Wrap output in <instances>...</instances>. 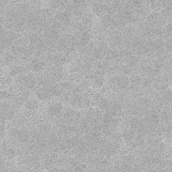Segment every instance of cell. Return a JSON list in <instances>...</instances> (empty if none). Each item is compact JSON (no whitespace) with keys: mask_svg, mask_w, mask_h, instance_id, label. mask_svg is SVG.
<instances>
[{"mask_svg":"<svg viewBox=\"0 0 172 172\" xmlns=\"http://www.w3.org/2000/svg\"><path fill=\"white\" fill-rule=\"evenodd\" d=\"M1 120H4L12 119L15 115L14 108L9 103H1Z\"/></svg>","mask_w":172,"mask_h":172,"instance_id":"6da1fadb","label":"cell"},{"mask_svg":"<svg viewBox=\"0 0 172 172\" xmlns=\"http://www.w3.org/2000/svg\"><path fill=\"white\" fill-rule=\"evenodd\" d=\"M44 66V64L42 63H40L38 65H36L34 67V69L36 71H39L42 69V67Z\"/></svg>","mask_w":172,"mask_h":172,"instance_id":"30bf717a","label":"cell"},{"mask_svg":"<svg viewBox=\"0 0 172 172\" xmlns=\"http://www.w3.org/2000/svg\"><path fill=\"white\" fill-rule=\"evenodd\" d=\"M24 99L22 97H18L16 98L13 102V105H12L13 107H18L23 104L24 101Z\"/></svg>","mask_w":172,"mask_h":172,"instance_id":"52a82bcc","label":"cell"},{"mask_svg":"<svg viewBox=\"0 0 172 172\" xmlns=\"http://www.w3.org/2000/svg\"><path fill=\"white\" fill-rule=\"evenodd\" d=\"M7 154L8 158L10 159H12L14 157L15 155V150L13 148H10L7 151Z\"/></svg>","mask_w":172,"mask_h":172,"instance_id":"9c48e42d","label":"cell"},{"mask_svg":"<svg viewBox=\"0 0 172 172\" xmlns=\"http://www.w3.org/2000/svg\"><path fill=\"white\" fill-rule=\"evenodd\" d=\"M62 109V104L56 102L51 105L49 108L48 114L52 117H56L61 112Z\"/></svg>","mask_w":172,"mask_h":172,"instance_id":"3957f363","label":"cell"},{"mask_svg":"<svg viewBox=\"0 0 172 172\" xmlns=\"http://www.w3.org/2000/svg\"><path fill=\"white\" fill-rule=\"evenodd\" d=\"M24 105L25 108L29 110H35L38 108L39 104L36 100H29L25 102Z\"/></svg>","mask_w":172,"mask_h":172,"instance_id":"5b68a950","label":"cell"},{"mask_svg":"<svg viewBox=\"0 0 172 172\" xmlns=\"http://www.w3.org/2000/svg\"><path fill=\"white\" fill-rule=\"evenodd\" d=\"M19 138L22 142H26L29 136L28 131L25 129L21 130L18 133Z\"/></svg>","mask_w":172,"mask_h":172,"instance_id":"8992f818","label":"cell"},{"mask_svg":"<svg viewBox=\"0 0 172 172\" xmlns=\"http://www.w3.org/2000/svg\"><path fill=\"white\" fill-rule=\"evenodd\" d=\"M12 97V94L10 92L6 91H1V99H9L11 98Z\"/></svg>","mask_w":172,"mask_h":172,"instance_id":"ba28073f","label":"cell"},{"mask_svg":"<svg viewBox=\"0 0 172 172\" xmlns=\"http://www.w3.org/2000/svg\"><path fill=\"white\" fill-rule=\"evenodd\" d=\"M25 86L29 89L33 88L36 83L35 77L32 74H30L25 78Z\"/></svg>","mask_w":172,"mask_h":172,"instance_id":"277c9868","label":"cell"},{"mask_svg":"<svg viewBox=\"0 0 172 172\" xmlns=\"http://www.w3.org/2000/svg\"><path fill=\"white\" fill-rule=\"evenodd\" d=\"M54 95V91L48 87L43 86L37 91L36 95L39 99L45 101L50 99Z\"/></svg>","mask_w":172,"mask_h":172,"instance_id":"7a4b0ae2","label":"cell"}]
</instances>
